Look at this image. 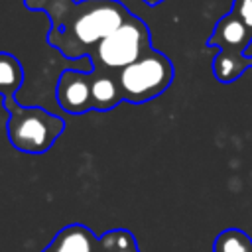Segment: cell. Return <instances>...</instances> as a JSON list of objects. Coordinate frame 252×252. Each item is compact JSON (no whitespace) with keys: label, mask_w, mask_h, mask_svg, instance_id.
Wrapping results in <instances>:
<instances>
[{"label":"cell","mask_w":252,"mask_h":252,"mask_svg":"<svg viewBox=\"0 0 252 252\" xmlns=\"http://www.w3.org/2000/svg\"><path fill=\"white\" fill-rule=\"evenodd\" d=\"M24 83V67L12 53L0 51V96H16Z\"/></svg>","instance_id":"obj_10"},{"label":"cell","mask_w":252,"mask_h":252,"mask_svg":"<svg viewBox=\"0 0 252 252\" xmlns=\"http://www.w3.org/2000/svg\"><path fill=\"white\" fill-rule=\"evenodd\" d=\"M122 100L118 77L114 73L93 71V108L104 112L118 106Z\"/></svg>","instance_id":"obj_8"},{"label":"cell","mask_w":252,"mask_h":252,"mask_svg":"<svg viewBox=\"0 0 252 252\" xmlns=\"http://www.w3.org/2000/svg\"><path fill=\"white\" fill-rule=\"evenodd\" d=\"M230 12L246 26V30L252 33V0H234Z\"/></svg>","instance_id":"obj_13"},{"label":"cell","mask_w":252,"mask_h":252,"mask_svg":"<svg viewBox=\"0 0 252 252\" xmlns=\"http://www.w3.org/2000/svg\"><path fill=\"white\" fill-rule=\"evenodd\" d=\"M122 98L130 104H144L167 91L175 77L173 63L158 49H150L132 65L116 73Z\"/></svg>","instance_id":"obj_4"},{"label":"cell","mask_w":252,"mask_h":252,"mask_svg":"<svg viewBox=\"0 0 252 252\" xmlns=\"http://www.w3.org/2000/svg\"><path fill=\"white\" fill-rule=\"evenodd\" d=\"M144 4H148V6H158V4H161L163 0H142Z\"/></svg>","instance_id":"obj_14"},{"label":"cell","mask_w":252,"mask_h":252,"mask_svg":"<svg viewBox=\"0 0 252 252\" xmlns=\"http://www.w3.org/2000/svg\"><path fill=\"white\" fill-rule=\"evenodd\" d=\"M98 236H94L89 226L73 222L61 228L41 252H94Z\"/></svg>","instance_id":"obj_7"},{"label":"cell","mask_w":252,"mask_h":252,"mask_svg":"<svg viewBox=\"0 0 252 252\" xmlns=\"http://www.w3.org/2000/svg\"><path fill=\"white\" fill-rule=\"evenodd\" d=\"M94 252H140L136 236L126 228H112L98 236Z\"/></svg>","instance_id":"obj_11"},{"label":"cell","mask_w":252,"mask_h":252,"mask_svg":"<svg viewBox=\"0 0 252 252\" xmlns=\"http://www.w3.org/2000/svg\"><path fill=\"white\" fill-rule=\"evenodd\" d=\"M213 252H252V238L240 228H226L215 238Z\"/></svg>","instance_id":"obj_12"},{"label":"cell","mask_w":252,"mask_h":252,"mask_svg":"<svg viewBox=\"0 0 252 252\" xmlns=\"http://www.w3.org/2000/svg\"><path fill=\"white\" fill-rule=\"evenodd\" d=\"M152 49V33L148 24L138 18L130 16L122 26H118L112 33H108L91 53L89 61L93 71L98 73H118L124 67L138 61Z\"/></svg>","instance_id":"obj_3"},{"label":"cell","mask_w":252,"mask_h":252,"mask_svg":"<svg viewBox=\"0 0 252 252\" xmlns=\"http://www.w3.org/2000/svg\"><path fill=\"white\" fill-rule=\"evenodd\" d=\"M8 110V140L24 154H45L65 130V120L41 106H22L16 96L4 98Z\"/></svg>","instance_id":"obj_2"},{"label":"cell","mask_w":252,"mask_h":252,"mask_svg":"<svg viewBox=\"0 0 252 252\" xmlns=\"http://www.w3.org/2000/svg\"><path fill=\"white\" fill-rule=\"evenodd\" d=\"M57 104L69 114H85L93 108V71L83 73L67 69L59 75L55 87Z\"/></svg>","instance_id":"obj_5"},{"label":"cell","mask_w":252,"mask_h":252,"mask_svg":"<svg viewBox=\"0 0 252 252\" xmlns=\"http://www.w3.org/2000/svg\"><path fill=\"white\" fill-rule=\"evenodd\" d=\"M24 6L49 18L47 43L67 59L89 55L132 16L118 0H24Z\"/></svg>","instance_id":"obj_1"},{"label":"cell","mask_w":252,"mask_h":252,"mask_svg":"<svg viewBox=\"0 0 252 252\" xmlns=\"http://www.w3.org/2000/svg\"><path fill=\"white\" fill-rule=\"evenodd\" d=\"M213 75L219 83L228 85L234 83L244 75V71L252 69V57L244 53H228V51H219L211 63Z\"/></svg>","instance_id":"obj_9"},{"label":"cell","mask_w":252,"mask_h":252,"mask_svg":"<svg viewBox=\"0 0 252 252\" xmlns=\"http://www.w3.org/2000/svg\"><path fill=\"white\" fill-rule=\"evenodd\" d=\"M252 43V33L246 30V26L232 14H224L217 24L213 33L207 39L209 47H217L219 51L228 53H244Z\"/></svg>","instance_id":"obj_6"}]
</instances>
